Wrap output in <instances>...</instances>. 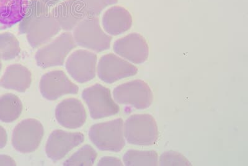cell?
<instances>
[{
  "mask_svg": "<svg viewBox=\"0 0 248 166\" xmlns=\"http://www.w3.org/2000/svg\"><path fill=\"white\" fill-rule=\"evenodd\" d=\"M85 141V136L80 132H68L57 130L48 137L46 146V156L52 161L61 160L75 148Z\"/></svg>",
  "mask_w": 248,
  "mask_h": 166,
  "instance_id": "7c38bea8",
  "label": "cell"
},
{
  "mask_svg": "<svg viewBox=\"0 0 248 166\" xmlns=\"http://www.w3.org/2000/svg\"><path fill=\"white\" fill-rule=\"evenodd\" d=\"M85 17H97L105 8L118 3L119 0H78Z\"/></svg>",
  "mask_w": 248,
  "mask_h": 166,
  "instance_id": "603a6c76",
  "label": "cell"
},
{
  "mask_svg": "<svg viewBox=\"0 0 248 166\" xmlns=\"http://www.w3.org/2000/svg\"><path fill=\"white\" fill-rule=\"evenodd\" d=\"M51 12L62 30L65 31L74 30L86 17L78 0H65L53 6Z\"/></svg>",
  "mask_w": 248,
  "mask_h": 166,
  "instance_id": "9a60e30c",
  "label": "cell"
},
{
  "mask_svg": "<svg viewBox=\"0 0 248 166\" xmlns=\"http://www.w3.org/2000/svg\"><path fill=\"white\" fill-rule=\"evenodd\" d=\"M159 165L190 166L192 164L183 154L176 151H169L161 154L159 158Z\"/></svg>",
  "mask_w": 248,
  "mask_h": 166,
  "instance_id": "cb8c5ba5",
  "label": "cell"
},
{
  "mask_svg": "<svg viewBox=\"0 0 248 166\" xmlns=\"http://www.w3.org/2000/svg\"><path fill=\"white\" fill-rule=\"evenodd\" d=\"M21 52L18 40L12 33L0 34V56L3 60L9 61L16 58Z\"/></svg>",
  "mask_w": 248,
  "mask_h": 166,
  "instance_id": "44dd1931",
  "label": "cell"
},
{
  "mask_svg": "<svg viewBox=\"0 0 248 166\" xmlns=\"http://www.w3.org/2000/svg\"><path fill=\"white\" fill-rule=\"evenodd\" d=\"M102 24L106 33L116 36L131 28L132 17L127 9L115 6L104 13Z\"/></svg>",
  "mask_w": 248,
  "mask_h": 166,
  "instance_id": "2e32d148",
  "label": "cell"
},
{
  "mask_svg": "<svg viewBox=\"0 0 248 166\" xmlns=\"http://www.w3.org/2000/svg\"><path fill=\"white\" fill-rule=\"evenodd\" d=\"M81 96L89 108L91 117L94 120L114 116L120 111L110 90L101 84L86 88Z\"/></svg>",
  "mask_w": 248,
  "mask_h": 166,
  "instance_id": "52a82bcc",
  "label": "cell"
},
{
  "mask_svg": "<svg viewBox=\"0 0 248 166\" xmlns=\"http://www.w3.org/2000/svg\"><path fill=\"white\" fill-rule=\"evenodd\" d=\"M0 166H16L15 161L8 155H0Z\"/></svg>",
  "mask_w": 248,
  "mask_h": 166,
  "instance_id": "484cf974",
  "label": "cell"
},
{
  "mask_svg": "<svg viewBox=\"0 0 248 166\" xmlns=\"http://www.w3.org/2000/svg\"><path fill=\"white\" fill-rule=\"evenodd\" d=\"M44 135L43 125L34 119H25L15 128L12 145L22 153H31L38 148Z\"/></svg>",
  "mask_w": 248,
  "mask_h": 166,
  "instance_id": "ba28073f",
  "label": "cell"
},
{
  "mask_svg": "<svg viewBox=\"0 0 248 166\" xmlns=\"http://www.w3.org/2000/svg\"><path fill=\"white\" fill-rule=\"evenodd\" d=\"M1 68H2V62H1V56H0V72H1Z\"/></svg>",
  "mask_w": 248,
  "mask_h": 166,
  "instance_id": "f1b7e54d",
  "label": "cell"
},
{
  "mask_svg": "<svg viewBox=\"0 0 248 166\" xmlns=\"http://www.w3.org/2000/svg\"><path fill=\"white\" fill-rule=\"evenodd\" d=\"M97 57L90 51L75 50L68 57L65 67L68 74L79 83L92 80L96 75Z\"/></svg>",
  "mask_w": 248,
  "mask_h": 166,
  "instance_id": "30bf717a",
  "label": "cell"
},
{
  "mask_svg": "<svg viewBox=\"0 0 248 166\" xmlns=\"http://www.w3.org/2000/svg\"><path fill=\"white\" fill-rule=\"evenodd\" d=\"M55 117L62 127L77 129L85 123L87 114L81 102L75 98L62 101L55 108Z\"/></svg>",
  "mask_w": 248,
  "mask_h": 166,
  "instance_id": "5bb4252c",
  "label": "cell"
},
{
  "mask_svg": "<svg viewBox=\"0 0 248 166\" xmlns=\"http://www.w3.org/2000/svg\"><path fill=\"white\" fill-rule=\"evenodd\" d=\"M39 89L42 96L48 101H55L65 95L75 94L79 91L78 86L62 70L44 74L40 81Z\"/></svg>",
  "mask_w": 248,
  "mask_h": 166,
  "instance_id": "8fae6325",
  "label": "cell"
},
{
  "mask_svg": "<svg viewBox=\"0 0 248 166\" xmlns=\"http://www.w3.org/2000/svg\"><path fill=\"white\" fill-rule=\"evenodd\" d=\"M39 1H41L42 3L51 8L53 6L56 5V4L63 1V0H39Z\"/></svg>",
  "mask_w": 248,
  "mask_h": 166,
  "instance_id": "83f0119b",
  "label": "cell"
},
{
  "mask_svg": "<svg viewBox=\"0 0 248 166\" xmlns=\"http://www.w3.org/2000/svg\"><path fill=\"white\" fill-rule=\"evenodd\" d=\"M123 163L127 166H156L159 156L154 150H129L124 155Z\"/></svg>",
  "mask_w": 248,
  "mask_h": 166,
  "instance_id": "ffe728a7",
  "label": "cell"
},
{
  "mask_svg": "<svg viewBox=\"0 0 248 166\" xmlns=\"http://www.w3.org/2000/svg\"><path fill=\"white\" fill-rule=\"evenodd\" d=\"M96 150L92 146L86 145L75 152L65 161L64 166H92L97 158Z\"/></svg>",
  "mask_w": 248,
  "mask_h": 166,
  "instance_id": "7402d4cb",
  "label": "cell"
},
{
  "mask_svg": "<svg viewBox=\"0 0 248 166\" xmlns=\"http://www.w3.org/2000/svg\"><path fill=\"white\" fill-rule=\"evenodd\" d=\"M74 30L73 36L77 45L97 53L109 49L112 37L101 28L98 17H85Z\"/></svg>",
  "mask_w": 248,
  "mask_h": 166,
  "instance_id": "277c9868",
  "label": "cell"
},
{
  "mask_svg": "<svg viewBox=\"0 0 248 166\" xmlns=\"http://www.w3.org/2000/svg\"><path fill=\"white\" fill-rule=\"evenodd\" d=\"M113 49L119 56L137 65L147 61L149 55L147 41L138 33H131L117 40Z\"/></svg>",
  "mask_w": 248,
  "mask_h": 166,
  "instance_id": "4fadbf2b",
  "label": "cell"
},
{
  "mask_svg": "<svg viewBox=\"0 0 248 166\" xmlns=\"http://www.w3.org/2000/svg\"><path fill=\"white\" fill-rule=\"evenodd\" d=\"M120 159L116 157L105 156L101 158L97 163V166H123Z\"/></svg>",
  "mask_w": 248,
  "mask_h": 166,
  "instance_id": "d4e9b609",
  "label": "cell"
},
{
  "mask_svg": "<svg viewBox=\"0 0 248 166\" xmlns=\"http://www.w3.org/2000/svg\"><path fill=\"white\" fill-rule=\"evenodd\" d=\"M117 103L127 105L137 110L149 108L154 102V93L146 82L136 79L117 86L113 91Z\"/></svg>",
  "mask_w": 248,
  "mask_h": 166,
  "instance_id": "5b68a950",
  "label": "cell"
},
{
  "mask_svg": "<svg viewBox=\"0 0 248 166\" xmlns=\"http://www.w3.org/2000/svg\"><path fill=\"white\" fill-rule=\"evenodd\" d=\"M23 108L21 101L15 94L7 93L0 96V121L13 122L21 116Z\"/></svg>",
  "mask_w": 248,
  "mask_h": 166,
  "instance_id": "d6986e66",
  "label": "cell"
},
{
  "mask_svg": "<svg viewBox=\"0 0 248 166\" xmlns=\"http://www.w3.org/2000/svg\"><path fill=\"white\" fill-rule=\"evenodd\" d=\"M30 0H0V30L19 23L27 13Z\"/></svg>",
  "mask_w": 248,
  "mask_h": 166,
  "instance_id": "ac0fdd59",
  "label": "cell"
},
{
  "mask_svg": "<svg viewBox=\"0 0 248 166\" xmlns=\"http://www.w3.org/2000/svg\"><path fill=\"white\" fill-rule=\"evenodd\" d=\"M32 74L30 70L20 64L9 66L0 79V87L24 92L30 87Z\"/></svg>",
  "mask_w": 248,
  "mask_h": 166,
  "instance_id": "e0dca14e",
  "label": "cell"
},
{
  "mask_svg": "<svg viewBox=\"0 0 248 166\" xmlns=\"http://www.w3.org/2000/svg\"><path fill=\"white\" fill-rule=\"evenodd\" d=\"M77 45L71 33H62L54 41L37 50L35 55L37 65L42 68L62 66L68 55Z\"/></svg>",
  "mask_w": 248,
  "mask_h": 166,
  "instance_id": "8992f818",
  "label": "cell"
},
{
  "mask_svg": "<svg viewBox=\"0 0 248 166\" xmlns=\"http://www.w3.org/2000/svg\"><path fill=\"white\" fill-rule=\"evenodd\" d=\"M61 30L50 7L39 0H31L27 13L19 22V31L20 34L26 35L32 48L48 43Z\"/></svg>",
  "mask_w": 248,
  "mask_h": 166,
  "instance_id": "6da1fadb",
  "label": "cell"
},
{
  "mask_svg": "<svg viewBox=\"0 0 248 166\" xmlns=\"http://www.w3.org/2000/svg\"><path fill=\"white\" fill-rule=\"evenodd\" d=\"M97 70L99 79L108 84L134 76L138 73L136 66L112 53L101 57Z\"/></svg>",
  "mask_w": 248,
  "mask_h": 166,
  "instance_id": "9c48e42d",
  "label": "cell"
},
{
  "mask_svg": "<svg viewBox=\"0 0 248 166\" xmlns=\"http://www.w3.org/2000/svg\"><path fill=\"white\" fill-rule=\"evenodd\" d=\"M122 118L95 124L90 128V140L103 151L120 152L125 146Z\"/></svg>",
  "mask_w": 248,
  "mask_h": 166,
  "instance_id": "3957f363",
  "label": "cell"
},
{
  "mask_svg": "<svg viewBox=\"0 0 248 166\" xmlns=\"http://www.w3.org/2000/svg\"><path fill=\"white\" fill-rule=\"evenodd\" d=\"M8 141L7 133L4 128L0 125V149L5 147Z\"/></svg>",
  "mask_w": 248,
  "mask_h": 166,
  "instance_id": "4316f807",
  "label": "cell"
},
{
  "mask_svg": "<svg viewBox=\"0 0 248 166\" xmlns=\"http://www.w3.org/2000/svg\"><path fill=\"white\" fill-rule=\"evenodd\" d=\"M124 130L126 141L132 145L150 147L155 145L159 138L156 121L148 114L130 116L124 123Z\"/></svg>",
  "mask_w": 248,
  "mask_h": 166,
  "instance_id": "7a4b0ae2",
  "label": "cell"
}]
</instances>
